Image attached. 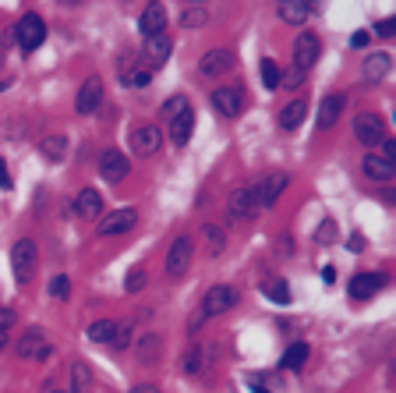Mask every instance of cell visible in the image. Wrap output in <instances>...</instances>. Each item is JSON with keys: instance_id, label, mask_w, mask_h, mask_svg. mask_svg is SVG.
<instances>
[{"instance_id": "cell-30", "label": "cell", "mask_w": 396, "mask_h": 393, "mask_svg": "<svg viewBox=\"0 0 396 393\" xmlns=\"http://www.w3.org/2000/svg\"><path fill=\"white\" fill-rule=\"evenodd\" d=\"M205 18H209V11H205L202 4H184V8H181V25H184V29H202Z\"/></svg>"}, {"instance_id": "cell-54", "label": "cell", "mask_w": 396, "mask_h": 393, "mask_svg": "<svg viewBox=\"0 0 396 393\" xmlns=\"http://www.w3.org/2000/svg\"><path fill=\"white\" fill-rule=\"evenodd\" d=\"M251 393H269V390H265V386H255V383H251Z\"/></svg>"}, {"instance_id": "cell-25", "label": "cell", "mask_w": 396, "mask_h": 393, "mask_svg": "<svg viewBox=\"0 0 396 393\" xmlns=\"http://www.w3.org/2000/svg\"><path fill=\"white\" fill-rule=\"evenodd\" d=\"M18 358H39L43 351H46V336H43V329H29L22 341H18Z\"/></svg>"}, {"instance_id": "cell-10", "label": "cell", "mask_w": 396, "mask_h": 393, "mask_svg": "<svg viewBox=\"0 0 396 393\" xmlns=\"http://www.w3.org/2000/svg\"><path fill=\"white\" fill-rule=\"evenodd\" d=\"M234 305H237V291H234V287H226V284L209 287V291H205V298H202V312H205V319L223 315L226 308H234Z\"/></svg>"}, {"instance_id": "cell-45", "label": "cell", "mask_w": 396, "mask_h": 393, "mask_svg": "<svg viewBox=\"0 0 396 393\" xmlns=\"http://www.w3.org/2000/svg\"><path fill=\"white\" fill-rule=\"evenodd\" d=\"M202 326H205V312H202V308H198V312H195V315H191V322H188V333H198V329H202Z\"/></svg>"}, {"instance_id": "cell-52", "label": "cell", "mask_w": 396, "mask_h": 393, "mask_svg": "<svg viewBox=\"0 0 396 393\" xmlns=\"http://www.w3.org/2000/svg\"><path fill=\"white\" fill-rule=\"evenodd\" d=\"M322 280H325V284H332V280H336V269H332V266H325V269H322Z\"/></svg>"}, {"instance_id": "cell-20", "label": "cell", "mask_w": 396, "mask_h": 393, "mask_svg": "<svg viewBox=\"0 0 396 393\" xmlns=\"http://www.w3.org/2000/svg\"><path fill=\"white\" fill-rule=\"evenodd\" d=\"M166 124H170V142H174L177 149H181V145H188L191 128H195V114H191V106H188V110H181L177 117H170Z\"/></svg>"}, {"instance_id": "cell-50", "label": "cell", "mask_w": 396, "mask_h": 393, "mask_svg": "<svg viewBox=\"0 0 396 393\" xmlns=\"http://www.w3.org/2000/svg\"><path fill=\"white\" fill-rule=\"evenodd\" d=\"M131 393H159V386H152V383H142V386H135Z\"/></svg>"}, {"instance_id": "cell-53", "label": "cell", "mask_w": 396, "mask_h": 393, "mask_svg": "<svg viewBox=\"0 0 396 393\" xmlns=\"http://www.w3.org/2000/svg\"><path fill=\"white\" fill-rule=\"evenodd\" d=\"M8 348V329H0V351Z\"/></svg>"}, {"instance_id": "cell-12", "label": "cell", "mask_w": 396, "mask_h": 393, "mask_svg": "<svg viewBox=\"0 0 396 393\" xmlns=\"http://www.w3.org/2000/svg\"><path fill=\"white\" fill-rule=\"evenodd\" d=\"M255 209H258L255 188H234L230 195H226V216L230 220H251Z\"/></svg>"}, {"instance_id": "cell-42", "label": "cell", "mask_w": 396, "mask_h": 393, "mask_svg": "<svg viewBox=\"0 0 396 393\" xmlns=\"http://www.w3.org/2000/svg\"><path fill=\"white\" fill-rule=\"evenodd\" d=\"M382 159L389 163V166H396V138H382Z\"/></svg>"}, {"instance_id": "cell-31", "label": "cell", "mask_w": 396, "mask_h": 393, "mask_svg": "<svg viewBox=\"0 0 396 393\" xmlns=\"http://www.w3.org/2000/svg\"><path fill=\"white\" fill-rule=\"evenodd\" d=\"M89 386H92L89 365H85V362H75V365H71V393H89Z\"/></svg>"}, {"instance_id": "cell-51", "label": "cell", "mask_w": 396, "mask_h": 393, "mask_svg": "<svg viewBox=\"0 0 396 393\" xmlns=\"http://www.w3.org/2000/svg\"><path fill=\"white\" fill-rule=\"evenodd\" d=\"M279 248H283V255H294V252H291V248H294L291 238H279Z\"/></svg>"}, {"instance_id": "cell-14", "label": "cell", "mask_w": 396, "mask_h": 393, "mask_svg": "<svg viewBox=\"0 0 396 393\" xmlns=\"http://www.w3.org/2000/svg\"><path fill=\"white\" fill-rule=\"evenodd\" d=\"M382 287H386V273H358L351 284H347V291H351L354 301H368V298H375Z\"/></svg>"}, {"instance_id": "cell-5", "label": "cell", "mask_w": 396, "mask_h": 393, "mask_svg": "<svg viewBox=\"0 0 396 393\" xmlns=\"http://www.w3.org/2000/svg\"><path fill=\"white\" fill-rule=\"evenodd\" d=\"M318 57H322V39L315 32H298V39H294V68L308 71V68L318 64Z\"/></svg>"}, {"instance_id": "cell-15", "label": "cell", "mask_w": 396, "mask_h": 393, "mask_svg": "<svg viewBox=\"0 0 396 393\" xmlns=\"http://www.w3.org/2000/svg\"><path fill=\"white\" fill-rule=\"evenodd\" d=\"M287 185H291V178H287V174H265V178H262V185L255 188V202H258L262 209L276 206V202H279V195L287 192Z\"/></svg>"}, {"instance_id": "cell-16", "label": "cell", "mask_w": 396, "mask_h": 393, "mask_svg": "<svg viewBox=\"0 0 396 393\" xmlns=\"http://www.w3.org/2000/svg\"><path fill=\"white\" fill-rule=\"evenodd\" d=\"M170 53H174V39H170L166 32H163V36L145 39V68H149V71L163 68V64L170 61Z\"/></svg>"}, {"instance_id": "cell-46", "label": "cell", "mask_w": 396, "mask_h": 393, "mask_svg": "<svg viewBox=\"0 0 396 393\" xmlns=\"http://www.w3.org/2000/svg\"><path fill=\"white\" fill-rule=\"evenodd\" d=\"M0 188H11V171H8L4 159H0Z\"/></svg>"}, {"instance_id": "cell-13", "label": "cell", "mask_w": 396, "mask_h": 393, "mask_svg": "<svg viewBox=\"0 0 396 393\" xmlns=\"http://www.w3.org/2000/svg\"><path fill=\"white\" fill-rule=\"evenodd\" d=\"M131 149H135V156H156L163 149V131L156 124H138L131 131Z\"/></svg>"}, {"instance_id": "cell-44", "label": "cell", "mask_w": 396, "mask_h": 393, "mask_svg": "<svg viewBox=\"0 0 396 393\" xmlns=\"http://www.w3.org/2000/svg\"><path fill=\"white\" fill-rule=\"evenodd\" d=\"M375 32H379L382 39L396 36V18H382V22H375Z\"/></svg>"}, {"instance_id": "cell-49", "label": "cell", "mask_w": 396, "mask_h": 393, "mask_svg": "<svg viewBox=\"0 0 396 393\" xmlns=\"http://www.w3.org/2000/svg\"><path fill=\"white\" fill-rule=\"evenodd\" d=\"M11 322H15V312L11 308H0V329H8Z\"/></svg>"}, {"instance_id": "cell-48", "label": "cell", "mask_w": 396, "mask_h": 393, "mask_svg": "<svg viewBox=\"0 0 396 393\" xmlns=\"http://www.w3.org/2000/svg\"><path fill=\"white\" fill-rule=\"evenodd\" d=\"M347 248H351V252H365V238H361V234H351V238H347Z\"/></svg>"}, {"instance_id": "cell-1", "label": "cell", "mask_w": 396, "mask_h": 393, "mask_svg": "<svg viewBox=\"0 0 396 393\" xmlns=\"http://www.w3.org/2000/svg\"><path fill=\"white\" fill-rule=\"evenodd\" d=\"M191 259H195V241H191V238H177L174 245H170V252H166V262H163L166 276H170V280L184 276V273L191 269Z\"/></svg>"}, {"instance_id": "cell-11", "label": "cell", "mask_w": 396, "mask_h": 393, "mask_svg": "<svg viewBox=\"0 0 396 393\" xmlns=\"http://www.w3.org/2000/svg\"><path fill=\"white\" fill-rule=\"evenodd\" d=\"M99 106H103V78L92 75V78L82 82V89H78V96H75V110L85 117V114H96Z\"/></svg>"}, {"instance_id": "cell-40", "label": "cell", "mask_w": 396, "mask_h": 393, "mask_svg": "<svg viewBox=\"0 0 396 393\" xmlns=\"http://www.w3.org/2000/svg\"><path fill=\"white\" fill-rule=\"evenodd\" d=\"M128 85H131V89H149V85H152V71H149V68H138V71L128 78Z\"/></svg>"}, {"instance_id": "cell-22", "label": "cell", "mask_w": 396, "mask_h": 393, "mask_svg": "<svg viewBox=\"0 0 396 393\" xmlns=\"http://www.w3.org/2000/svg\"><path fill=\"white\" fill-rule=\"evenodd\" d=\"M75 213H78L82 220L103 216V195H99L96 188H82V192L75 195Z\"/></svg>"}, {"instance_id": "cell-18", "label": "cell", "mask_w": 396, "mask_h": 393, "mask_svg": "<svg viewBox=\"0 0 396 393\" xmlns=\"http://www.w3.org/2000/svg\"><path fill=\"white\" fill-rule=\"evenodd\" d=\"M163 25H166V8L163 4H145V11L138 18V32L145 39H152V36H163Z\"/></svg>"}, {"instance_id": "cell-3", "label": "cell", "mask_w": 396, "mask_h": 393, "mask_svg": "<svg viewBox=\"0 0 396 393\" xmlns=\"http://www.w3.org/2000/svg\"><path fill=\"white\" fill-rule=\"evenodd\" d=\"M128 174H131V163L121 149H103L99 152V178L106 185H121Z\"/></svg>"}, {"instance_id": "cell-28", "label": "cell", "mask_w": 396, "mask_h": 393, "mask_svg": "<svg viewBox=\"0 0 396 393\" xmlns=\"http://www.w3.org/2000/svg\"><path fill=\"white\" fill-rule=\"evenodd\" d=\"M39 149H43L46 159L57 163V159H64V156H68V138H64V135H46V138L39 142Z\"/></svg>"}, {"instance_id": "cell-19", "label": "cell", "mask_w": 396, "mask_h": 393, "mask_svg": "<svg viewBox=\"0 0 396 393\" xmlns=\"http://www.w3.org/2000/svg\"><path fill=\"white\" fill-rule=\"evenodd\" d=\"M389 71H393V57H389V53H368V57H365L361 75H365V82H368V85L382 82Z\"/></svg>"}, {"instance_id": "cell-27", "label": "cell", "mask_w": 396, "mask_h": 393, "mask_svg": "<svg viewBox=\"0 0 396 393\" xmlns=\"http://www.w3.org/2000/svg\"><path fill=\"white\" fill-rule=\"evenodd\" d=\"M305 114H308V106L301 103V99H294V103H287L279 110V128L283 131H294V128H301V121H305Z\"/></svg>"}, {"instance_id": "cell-55", "label": "cell", "mask_w": 396, "mask_h": 393, "mask_svg": "<svg viewBox=\"0 0 396 393\" xmlns=\"http://www.w3.org/2000/svg\"><path fill=\"white\" fill-rule=\"evenodd\" d=\"M53 393H64V390H53Z\"/></svg>"}, {"instance_id": "cell-33", "label": "cell", "mask_w": 396, "mask_h": 393, "mask_svg": "<svg viewBox=\"0 0 396 393\" xmlns=\"http://www.w3.org/2000/svg\"><path fill=\"white\" fill-rule=\"evenodd\" d=\"M262 294L276 305H291V287L283 284V280H269V284H262Z\"/></svg>"}, {"instance_id": "cell-8", "label": "cell", "mask_w": 396, "mask_h": 393, "mask_svg": "<svg viewBox=\"0 0 396 393\" xmlns=\"http://www.w3.org/2000/svg\"><path fill=\"white\" fill-rule=\"evenodd\" d=\"M209 103H212V110H216L219 117H237L241 110H244V92L237 85H223V89H216L209 96Z\"/></svg>"}, {"instance_id": "cell-4", "label": "cell", "mask_w": 396, "mask_h": 393, "mask_svg": "<svg viewBox=\"0 0 396 393\" xmlns=\"http://www.w3.org/2000/svg\"><path fill=\"white\" fill-rule=\"evenodd\" d=\"M135 223H138V209L124 206V209L106 213V216H103V223H99L96 231H99V238H121V234L135 231Z\"/></svg>"}, {"instance_id": "cell-38", "label": "cell", "mask_w": 396, "mask_h": 393, "mask_svg": "<svg viewBox=\"0 0 396 393\" xmlns=\"http://www.w3.org/2000/svg\"><path fill=\"white\" fill-rule=\"evenodd\" d=\"M50 294H53L57 301H68V298H71V280H68V276H53V280H50Z\"/></svg>"}, {"instance_id": "cell-24", "label": "cell", "mask_w": 396, "mask_h": 393, "mask_svg": "<svg viewBox=\"0 0 396 393\" xmlns=\"http://www.w3.org/2000/svg\"><path fill=\"white\" fill-rule=\"evenodd\" d=\"M202 241H205V252L216 259L226 252V227H219V223H205L202 227Z\"/></svg>"}, {"instance_id": "cell-37", "label": "cell", "mask_w": 396, "mask_h": 393, "mask_svg": "<svg viewBox=\"0 0 396 393\" xmlns=\"http://www.w3.org/2000/svg\"><path fill=\"white\" fill-rule=\"evenodd\" d=\"M202 362H205L202 348H188V351H184V358H181V365H184V372H188V376H198V372H202Z\"/></svg>"}, {"instance_id": "cell-23", "label": "cell", "mask_w": 396, "mask_h": 393, "mask_svg": "<svg viewBox=\"0 0 396 393\" xmlns=\"http://www.w3.org/2000/svg\"><path fill=\"white\" fill-rule=\"evenodd\" d=\"M159 351H163V336L159 333H142L138 341H135V358L142 365H152L159 358Z\"/></svg>"}, {"instance_id": "cell-34", "label": "cell", "mask_w": 396, "mask_h": 393, "mask_svg": "<svg viewBox=\"0 0 396 393\" xmlns=\"http://www.w3.org/2000/svg\"><path fill=\"white\" fill-rule=\"evenodd\" d=\"M131 336H135V326H131V322H117V329H113V336H110V348H113V351L131 348Z\"/></svg>"}, {"instance_id": "cell-43", "label": "cell", "mask_w": 396, "mask_h": 393, "mask_svg": "<svg viewBox=\"0 0 396 393\" xmlns=\"http://www.w3.org/2000/svg\"><path fill=\"white\" fill-rule=\"evenodd\" d=\"M332 238H336V223H332V220H325L322 227H318V234H315V241H318V245H325V241H332Z\"/></svg>"}, {"instance_id": "cell-47", "label": "cell", "mask_w": 396, "mask_h": 393, "mask_svg": "<svg viewBox=\"0 0 396 393\" xmlns=\"http://www.w3.org/2000/svg\"><path fill=\"white\" fill-rule=\"evenodd\" d=\"M351 46H354V50H365V46H368V32H354V36H351Z\"/></svg>"}, {"instance_id": "cell-32", "label": "cell", "mask_w": 396, "mask_h": 393, "mask_svg": "<svg viewBox=\"0 0 396 393\" xmlns=\"http://www.w3.org/2000/svg\"><path fill=\"white\" fill-rule=\"evenodd\" d=\"M113 329H117V322H113V319H96V322L89 326V341H92V344H110Z\"/></svg>"}, {"instance_id": "cell-9", "label": "cell", "mask_w": 396, "mask_h": 393, "mask_svg": "<svg viewBox=\"0 0 396 393\" xmlns=\"http://www.w3.org/2000/svg\"><path fill=\"white\" fill-rule=\"evenodd\" d=\"M354 138L361 142V145H382V138H386V121L379 117V114H358L354 117Z\"/></svg>"}, {"instance_id": "cell-39", "label": "cell", "mask_w": 396, "mask_h": 393, "mask_svg": "<svg viewBox=\"0 0 396 393\" xmlns=\"http://www.w3.org/2000/svg\"><path fill=\"white\" fill-rule=\"evenodd\" d=\"M191 103H188V96H174V99H166L163 103V121H170V117H177L181 110H188Z\"/></svg>"}, {"instance_id": "cell-6", "label": "cell", "mask_w": 396, "mask_h": 393, "mask_svg": "<svg viewBox=\"0 0 396 393\" xmlns=\"http://www.w3.org/2000/svg\"><path fill=\"white\" fill-rule=\"evenodd\" d=\"M11 269H15L18 284H29L32 273H36V241H29V238L15 241V248H11Z\"/></svg>"}, {"instance_id": "cell-36", "label": "cell", "mask_w": 396, "mask_h": 393, "mask_svg": "<svg viewBox=\"0 0 396 393\" xmlns=\"http://www.w3.org/2000/svg\"><path fill=\"white\" fill-rule=\"evenodd\" d=\"M145 284H149V273H145V266H135V269H128V276H124V291H128V294H138Z\"/></svg>"}, {"instance_id": "cell-17", "label": "cell", "mask_w": 396, "mask_h": 393, "mask_svg": "<svg viewBox=\"0 0 396 393\" xmlns=\"http://www.w3.org/2000/svg\"><path fill=\"white\" fill-rule=\"evenodd\" d=\"M344 106H347V96H344V92H329V96L318 103V117H315V124H318L322 131H329V128L339 121V114H344Z\"/></svg>"}, {"instance_id": "cell-26", "label": "cell", "mask_w": 396, "mask_h": 393, "mask_svg": "<svg viewBox=\"0 0 396 393\" xmlns=\"http://www.w3.org/2000/svg\"><path fill=\"white\" fill-rule=\"evenodd\" d=\"M279 18L287 25H305L311 18V4H305V0H287V4H279Z\"/></svg>"}, {"instance_id": "cell-21", "label": "cell", "mask_w": 396, "mask_h": 393, "mask_svg": "<svg viewBox=\"0 0 396 393\" xmlns=\"http://www.w3.org/2000/svg\"><path fill=\"white\" fill-rule=\"evenodd\" d=\"M361 171H365L368 181H379V185H386V181L396 178V166H389V163H386L382 156H375V152H368V156L361 159Z\"/></svg>"}, {"instance_id": "cell-2", "label": "cell", "mask_w": 396, "mask_h": 393, "mask_svg": "<svg viewBox=\"0 0 396 393\" xmlns=\"http://www.w3.org/2000/svg\"><path fill=\"white\" fill-rule=\"evenodd\" d=\"M15 36H18V46L25 53H32V50H39L46 43V22L39 15H22L18 25H15Z\"/></svg>"}, {"instance_id": "cell-7", "label": "cell", "mask_w": 396, "mask_h": 393, "mask_svg": "<svg viewBox=\"0 0 396 393\" xmlns=\"http://www.w3.org/2000/svg\"><path fill=\"white\" fill-rule=\"evenodd\" d=\"M234 68V53L226 50V46H212L202 53V61H198V75L202 78H219Z\"/></svg>"}, {"instance_id": "cell-41", "label": "cell", "mask_w": 396, "mask_h": 393, "mask_svg": "<svg viewBox=\"0 0 396 393\" xmlns=\"http://www.w3.org/2000/svg\"><path fill=\"white\" fill-rule=\"evenodd\" d=\"M279 85H287V89H301V85H305V71H298V68H291V71H283Z\"/></svg>"}, {"instance_id": "cell-35", "label": "cell", "mask_w": 396, "mask_h": 393, "mask_svg": "<svg viewBox=\"0 0 396 393\" xmlns=\"http://www.w3.org/2000/svg\"><path fill=\"white\" fill-rule=\"evenodd\" d=\"M258 71H262V85H265L269 92H272V89H279L283 71H279V64H276V61H269V57H265V61L258 64Z\"/></svg>"}, {"instance_id": "cell-29", "label": "cell", "mask_w": 396, "mask_h": 393, "mask_svg": "<svg viewBox=\"0 0 396 393\" xmlns=\"http://www.w3.org/2000/svg\"><path fill=\"white\" fill-rule=\"evenodd\" d=\"M305 362H308V344L298 341V344H291L287 351H283V362H279V365L291 369V372H298V369H305Z\"/></svg>"}]
</instances>
